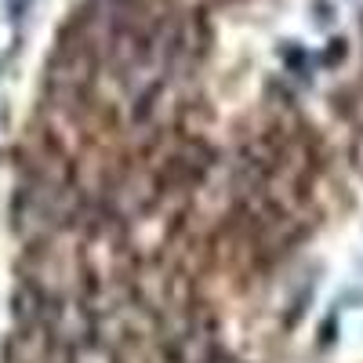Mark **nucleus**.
<instances>
[{
    "label": "nucleus",
    "mask_w": 363,
    "mask_h": 363,
    "mask_svg": "<svg viewBox=\"0 0 363 363\" xmlns=\"http://www.w3.org/2000/svg\"><path fill=\"white\" fill-rule=\"evenodd\" d=\"M4 8H8L11 18H22V11L29 8V0H4Z\"/></svg>",
    "instance_id": "nucleus-1"
}]
</instances>
